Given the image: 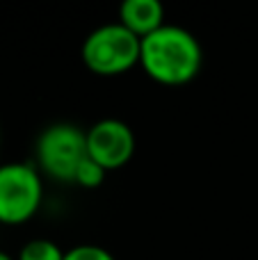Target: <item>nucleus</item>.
Segmentation results:
<instances>
[{"mask_svg":"<svg viewBox=\"0 0 258 260\" xmlns=\"http://www.w3.org/2000/svg\"><path fill=\"white\" fill-rule=\"evenodd\" d=\"M140 67L158 85L181 87L201 73L204 48L190 30L165 23L160 30L142 39Z\"/></svg>","mask_w":258,"mask_h":260,"instance_id":"nucleus-1","label":"nucleus"},{"mask_svg":"<svg viewBox=\"0 0 258 260\" xmlns=\"http://www.w3.org/2000/svg\"><path fill=\"white\" fill-rule=\"evenodd\" d=\"M64 260H117L108 249L99 244H78L64 251Z\"/></svg>","mask_w":258,"mask_h":260,"instance_id":"nucleus-9","label":"nucleus"},{"mask_svg":"<svg viewBox=\"0 0 258 260\" xmlns=\"http://www.w3.org/2000/svg\"><path fill=\"white\" fill-rule=\"evenodd\" d=\"M16 260H64V251L59 244L48 238H35L25 242L18 251Z\"/></svg>","mask_w":258,"mask_h":260,"instance_id":"nucleus-7","label":"nucleus"},{"mask_svg":"<svg viewBox=\"0 0 258 260\" xmlns=\"http://www.w3.org/2000/svg\"><path fill=\"white\" fill-rule=\"evenodd\" d=\"M87 157V137L85 130L73 123H53L44 128L35 144V165L41 176L73 183L78 167Z\"/></svg>","mask_w":258,"mask_h":260,"instance_id":"nucleus-4","label":"nucleus"},{"mask_svg":"<svg viewBox=\"0 0 258 260\" xmlns=\"http://www.w3.org/2000/svg\"><path fill=\"white\" fill-rule=\"evenodd\" d=\"M142 39L119 21L103 23L85 37L80 46V59L94 76L114 78L140 67Z\"/></svg>","mask_w":258,"mask_h":260,"instance_id":"nucleus-2","label":"nucleus"},{"mask_svg":"<svg viewBox=\"0 0 258 260\" xmlns=\"http://www.w3.org/2000/svg\"><path fill=\"white\" fill-rule=\"evenodd\" d=\"M85 137L87 155L99 162L105 171L123 169L135 155V133L121 119H101L89 130H85Z\"/></svg>","mask_w":258,"mask_h":260,"instance_id":"nucleus-5","label":"nucleus"},{"mask_svg":"<svg viewBox=\"0 0 258 260\" xmlns=\"http://www.w3.org/2000/svg\"><path fill=\"white\" fill-rule=\"evenodd\" d=\"M105 176H108V171H105L99 162H94L89 155H87L85 160H82V165L78 167L73 183H76L78 187H82V189H96V187L103 185Z\"/></svg>","mask_w":258,"mask_h":260,"instance_id":"nucleus-8","label":"nucleus"},{"mask_svg":"<svg viewBox=\"0 0 258 260\" xmlns=\"http://www.w3.org/2000/svg\"><path fill=\"white\" fill-rule=\"evenodd\" d=\"M44 203V178L35 162L0 165V224L23 226L35 219Z\"/></svg>","mask_w":258,"mask_h":260,"instance_id":"nucleus-3","label":"nucleus"},{"mask_svg":"<svg viewBox=\"0 0 258 260\" xmlns=\"http://www.w3.org/2000/svg\"><path fill=\"white\" fill-rule=\"evenodd\" d=\"M0 260H16L14 256H9L7 251H3V249H0Z\"/></svg>","mask_w":258,"mask_h":260,"instance_id":"nucleus-10","label":"nucleus"},{"mask_svg":"<svg viewBox=\"0 0 258 260\" xmlns=\"http://www.w3.org/2000/svg\"><path fill=\"white\" fill-rule=\"evenodd\" d=\"M117 21L135 37L144 39L165 25V7L158 0H123L119 5Z\"/></svg>","mask_w":258,"mask_h":260,"instance_id":"nucleus-6","label":"nucleus"}]
</instances>
